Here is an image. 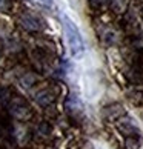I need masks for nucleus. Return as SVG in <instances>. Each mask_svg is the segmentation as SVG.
Returning a JSON list of instances; mask_svg holds the SVG:
<instances>
[{"instance_id":"obj_1","label":"nucleus","mask_w":143,"mask_h":149,"mask_svg":"<svg viewBox=\"0 0 143 149\" xmlns=\"http://www.w3.org/2000/svg\"><path fill=\"white\" fill-rule=\"evenodd\" d=\"M62 25H63L65 37H66V43H68L71 56L74 58H82L85 54V42L79 28H77V25L66 14H62Z\"/></svg>"},{"instance_id":"obj_2","label":"nucleus","mask_w":143,"mask_h":149,"mask_svg":"<svg viewBox=\"0 0 143 149\" xmlns=\"http://www.w3.org/2000/svg\"><path fill=\"white\" fill-rule=\"evenodd\" d=\"M22 26L28 31H40L42 28V20L37 15L26 13L25 15H22Z\"/></svg>"},{"instance_id":"obj_4","label":"nucleus","mask_w":143,"mask_h":149,"mask_svg":"<svg viewBox=\"0 0 143 149\" xmlns=\"http://www.w3.org/2000/svg\"><path fill=\"white\" fill-rule=\"evenodd\" d=\"M34 2L43 8H52V0H34Z\"/></svg>"},{"instance_id":"obj_3","label":"nucleus","mask_w":143,"mask_h":149,"mask_svg":"<svg viewBox=\"0 0 143 149\" xmlns=\"http://www.w3.org/2000/svg\"><path fill=\"white\" fill-rule=\"evenodd\" d=\"M119 129L123 132L126 137H135L139 135V129L131 123V121H123V123H119Z\"/></svg>"},{"instance_id":"obj_5","label":"nucleus","mask_w":143,"mask_h":149,"mask_svg":"<svg viewBox=\"0 0 143 149\" xmlns=\"http://www.w3.org/2000/svg\"><path fill=\"white\" fill-rule=\"evenodd\" d=\"M9 8V0H0V11H6Z\"/></svg>"}]
</instances>
